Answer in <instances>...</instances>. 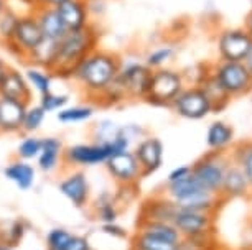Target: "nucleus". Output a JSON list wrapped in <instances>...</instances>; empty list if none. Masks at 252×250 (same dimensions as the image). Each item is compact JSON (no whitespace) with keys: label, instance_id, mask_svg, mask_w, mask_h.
Returning a JSON list of instances; mask_svg holds the SVG:
<instances>
[{"label":"nucleus","instance_id":"f257e3e1","mask_svg":"<svg viewBox=\"0 0 252 250\" xmlns=\"http://www.w3.org/2000/svg\"><path fill=\"white\" fill-rule=\"evenodd\" d=\"M121 59L107 51L94 50L83 58L69 73V79L86 92L89 97H99L102 91L119 74Z\"/></svg>","mask_w":252,"mask_h":250},{"label":"nucleus","instance_id":"f03ea898","mask_svg":"<svg viewBox=\"0 0 252 250\" xmlns=\"http://www.w3.org/2000/svg\"><path fill=\"white\" fill-rule=\"evenodd\" d=\"M97 43V31L89 25L83 30L68 31L58 41L56 50V61L51 73H56L58 76H68L73 68L83 58L96 50Z\"/></svg>","mask_w":252,"mask_h":250},{"label":"nucleus","instance_id":"7ed1b4c3","mask_svg":"<svg viewBox=\"0 0 252 250\" xmlns=\"http://www.w3.org/2000/svg\"><path fill=\"white\" fill-rule=\"evenodd\" d=\"M227 165L229 157L226 152H209L191 165V174L201 188L220 194Z\"/></svg>","mask_w":252,"mask_h":250},{"label":"nucleus","instance_id":"20e7f679","mask_svg":"<svg viewBox=\"0 0 252 250\" xmlns=\"http://www.w3.org/2000/svg\"><path fill=\"white\" fill-rule=\"evenodd\" d=\"M183 89L185 78L182 73L166 68L154 69L145 101L154 106H172V102Z\"/></svg>","mask_w":252,"mask_h":250},{"label":"nucleus","instance_id":"39448f33","mask_svg":"<svg viewBox=\"0 0 252 250\" xmlns=\"http://www.w3.org/2000/svg\"><path fill=\"white\" fill-rule=\"evenodd\" d=\"M116 153H121L116 141H93V143H76L64 148L63 160L71 167H97L106 165V162Z\"/></svg>","mask_w":252,"mask_h":250},{"label":"nucleus","instance_id":"423d86ee","mask_svg":"<svg viewBox=\"0 0 252 250\" xmlns=\"http://www.w3.org/2000/svg\"><path fill=\"white\" fill-rule=\"evenodd\" d=\"M213 74L229 97L244 96V94L252 91V74L244 66V63L221 61L216 64Z\"/></svg>","mask_w":252,"mask_h":250},{"label":"nucleus","instance_id":"0eeeda50","mask_svg":"<svg viewBox=\"0 0 252 250\" xmlns=\"http://www.w3.org/2000/svg\"><path fill=\"white\" fill-rule=\"evenodd\" d=\"M43 38L45 36L33 12L25 13V15H18L17 27L13 31L12 41L8 43V48L18 56L28 58L33 53V50L43 41Z\"/></svg>","mask_w":252,"mask_h":250},{"label":"nucleus","instance_id":"6e6552de","mask_svg":"<svg viewBox=\"0 0 252 250\" xmlns=\"http://www.w3.org/2000/svg\"><path fill=\"white\" fill-rule=\"evenodd\" d=\"M172 109L177 112L180 117L189 120H199L204 119L208 114L213 112V106L203 92L199 86L185 87L182 92L178 94L177 99L172 102Z\"/></svg>","mask_w":252,"mask_h":250},{"label":"nucleus","instance_id":"1a4fd4ad","mask_svg":"<svg viewBox=\"0 0 252 250\" xmlns=\"http://www.w3.org/2000/svg\"><path fill=\"white\" fill-rule=\"evenodd\" d=\"M215 214L178 209L172 221L183 239H206L213 234Z\"/></svg>","mask_w":252,"mask_h":250},{"label":"nucleus","instance_id":"9d476101","mask_svg":"<svg viewBox=\"0 0 252 250\" xmlns=\"http://www.w3.org/2000/svg\"><path fill=\"white\" fill-rule=\"evenodd\" d=\"M252 50V36L241 28H229L220 33L218 51L221 61H236L242 63Z\"/></svg>","mask_w":252,"mask_h":250},{"label":"nucleus","instance_id":"9b49d317","mask_svg":"<svg viewBox=\"0 0 252 250\" xmlns=\"http://www.w3.org/2000/svg\"><path fill=\"white\" fill-rule=\"evenodd\" d=\"M152 73L154 69H150L147 64L137 63V61L121 63L119 78L122 79L124 86L127 89L129 99H145L150 87Z\"/></svg>","mask_w":252,"mask_h":250},{"label":"nucleus","instance_id":"f8f14e48","mask_svg":"<svg viewBox=\"0 0 252 250\" xmlns=\"http://www.w3.org/2000/svg\"><path fill=\"white\" fill-rule=\"evenodd\" d=\"M106 169L111 174V178L119 186H134L137 181H140L142 168L137 162L134 152H122L116 153L106 162Z\"/></svg>","mask_w":252,"mask_h":250},{"label":"nucleus","instance_id":"ddd939ff","mask_svg":"<svg viewBox=\"0 0 252 250\" xmlns=\"http://www.w3.org/2000/svg\"><path fill=\"white\" fill-rule=\"evenodd\" d=\"M58 190L74 207H84L91 199V185L83 171H71L58 183Z\"/></svg>","mask_w":252,"mask_h":250},{"label":"nucleus","instance_id":"4468645a","mask_svg":"<svg viewBox=\"0 0 252 250\" xmlns=\"http://www.w3.org/2000/svg\"><path fill=\"white\" fill-rule=\"evenodd\" d=\"M134 155L142 168V176L155 173L163 163V143L157 137H145L137 141Z\"/></svg>","mask_w":252,"mask_h":250},{"label":"nucleus","instance_id":"2eb2a0df","mask_svg":"<svg viewBox=\"0 0 252 250\" xmlns=\"http://www.w3.org/2000/svg\"><path fill=\"white\" fill-rule=\"evenodd\" d=\"M30 104L13 99L0 97V134H17L22 132L23 117Z\"/></svg>","mask_w":252,"mask_h":250},{"label":"nucleus","instance_id":"dca6fc26","mask_svg":"<svg viewBox=\"0 0 252 250\" xmlns=\"http://www.w3.org/2000/svg\"><path fill=\"white\" fill-rule=\"evenodd\" d=\"M178 209L180 207L177 202L170 199L166 194L152 196L142 204L139 221H165V222H172Z\"/></svg>","mask_w":252,"mask_h":250},{"label":"nucleus","instance_id":"f3484780","mask_svg":"<svg viewBox=\"0 0 252 250\" xmlns=\"http://www.w3.org/2000/svg\"><path fill=\"white\" fill-rule=\"evenodd\" d=\"M56 10H58L68 31L83 30V28L91 25L86 0H66L64 3L56 7Z\"/></svg>","mask_w":252,"mask_h":250},{"label":"nucleus","instance_id":"a211bd4d","mask_svg":"<svg viewBox=\"0 0 252 250\" xmlns=\"http://www.w3.org/2000/svg\"><path fill=\"white\" fill-rule=\"evenodd\" d=\"M33 15H35L45 38L60 41L66 33H68L58 10H56L55 7L38 5V7H35V10H33Z\"/></svg>","mask_w":252,"mask_h":250},{"label":"nucleus","instance_id":"6ab92c4d","mask_svg":"<svg viewBox=\"0 0 252 250\" xmlns=\"http://www.w3.org/2000/svg\"><path fill=\"white\" fill-rule=\"evenodd\" d=\"M0 97L13 99V101H22L30 104L32 99V87L28 84L25 74H22L18 69H8L5 78L0 83Z\"/></svg>","mask_w":252,"mask_h":250},{"label":"nucleus","instance_id":"aec40b11","mask_svg":"<svg viewBox=\"0 0 252 250\" xmlns=\"http://www.w3.org/2000/svg\"><path fill=\"white\" fill-rule=\"evenodd\" d=\"M249 191H251V186H249V181H247L244 171H242L237 165L231 163V160H229V165H227V169L224 174V181H222L221 193H220L222 201L244 197L249 194Z\"/></svg>","mask_w":252,"mask_h":250},{"label":"nucleus","instance_id":"412c9836","mask_svg":"<svg viewBox=\"0 0 252 250\" xmlns=\"http://www.w3.org/2000/svg\"><path fill=\"white\" fill-rule=\"evenodd\" d=\"M3 176L20 191H28L36 181V169L30 162H23V160L17 158L3 168Z\"/></svg>","mask_w":252,"mask_h":250},{"label":"nucleus","instance_id":"4be33fe9","mask_svg":"<svg viewBox=\"0 0 252 250\" xmlns=\"http://www.w3.org/2000/svg\"><path fill=\"white\" fill-rule=\"evenodd\" d=\"M63 152H64V145L60 139H56V137L43 139L40 155H38V158H36L38 168L45 173L55 171V169L60 167V162H61V158H63Z\"/></svg>","mask_w":252,"mask_h":250},{"label":"nucleus","instance_id":"5701e85b","mask_svg":"<svg viewBox=\"0 0 252 250\" xmlns=\"http://www.w3.org/2000/svg\"><path fill=\"white\" fill-rule=\"evenodd\" d=\"M220 202H222V197L216 193L206 191L204 188H199L198 191H194L191 196H188L187 199L178 202L180 209L194 211V212H208V214H215Z\"/></svg>","mask_w":252,"mask_h":250},{"label":"nucleus","instance_id":"b1692460","mask_svg":"<svg viewBox=\"0 0 252 250\" xmlns=\"http://www.w3.org/2000/svg\"><path fill=\"white\" fill-rule=\"evenodd\" d=\"M234 141V129L222 120L213 122L206 130V145L211 152H226Z\"/></svg>","mask_w":252,"mask_h":250},{"label":"nucleus","instance_id":"393cba45","mask_svg":"<svg viewBox=\"0 0 252 250\" xmlns=\"http://www.w3.org/2000/svg\"><path fill=\"white\" fill-rule=\"evenodd\" d=\"M139 232L154 235L157 239L172 244H180L183 239L177 227L172 222H165V221H139Z\"/></svg>","mask_w":252,"mask_h":250},{"label":"nucleus","instance_id":"a878e982","mask_svg":"<svg viewBox=\"0 0 252 250\" xmlns=\"http://www.w3.org/2000/svg\"><path fill=\"white\" fill-rule=\"evenodd\" d=\"M56 50H58V41L43 38V41L33 50V53L27 59L38 68H43L51 73L56 61Z\"/></svg>","mask_w":252,"mask_h":250},{"label":"nucleus","instance_id":"bb28decb","mask_svg":"<svg viewBox=\"0 0 252 250\" xmlns=\"http://www.w3.org/2000/svg\"><path fill=\"white\" fill-rule=\"evenodd\" d=\"M199 87L203 89V92L206 94V97L209 99V102H211V106H213V111L224 109L231 99L226 94L224 89L221 87V84L218 83V79L213 73L203 76L201 83H199Z\"/></svg>","mask_w":252,"mask_h":250},{"label":"nucleus","instance_id":"cd10ccee","mask_svg":"<svg viewBox=\"0 0 252 250\" xmlns=\"http://www.w3.org/2000/svg\"><path fill=\"white\" fill-rule=\"evenodd\" d=\"M231 163L237 165L244 171L252 191V141H241L232 147L231 153L227 155Z\"/></svg>","mask_w":252,"mask_h":250},{"label":"nucleus","instance_id":"c85d7f7f","mask_svg":"<svg viewBox=\"0 0 252 250\" xmlns=\"http://www.w3.org/2000/svg\"><path fill=\"white\" fill-rule=\"evenodd\" d=\"M94 214H96V219L101 221L102 224L117 222V218H119L117 201L114 199V196L111 193L104 191L99 194V197L96 199V204H94Z\"/></svg>","mask_w":252,"mask_h":250},{"label":"nucleus","instance_id":"c756f323","mask_svg":"<svg viewBox=\"0 0 252 250\" xmlns=\"http://www.w3.org/2000/svg\"><path fill=\"white\" fill-rule=\"evenodd\" d=\"M199 183L194 180L193 174L189 176L183 178V180H178V181H173V183H166L165 185V194L170 197L172 201L182 202L183 199H187L188 196H191L194 191L199 190Z\"/></svg>","mask_w":252,"mask_h":250},{"label":"nucleus","instance_id":"7c9ffc66","mask_svg":"<svg viewBox=\"0 0 252 250\" xmlns=\"http://www.w3.org/2000/svg\"><path fill=\"white\" fill-rule=\"evenodd\" d=\"M94 115V107L89 104H81V106H66L64 109L56 112V119L64 125L71 124H81V122H88Z\"/></svg>","mask_w":252,"mask_h":250},{"label":"nucleus","instance_id":"2f4dec72","mask_svg":"<svg viewBox=\"0 0 252 250\" xmlns=\"http://www.w3.org/2000/svg\"><path fill=\"white\" fill-rule=\"evenodd\" d=\"M130 250H180V244L166 242V240L137 230V234L132 239Z\"/></svg>","mask_w":252,"mask_h":250},{"label":"nucleus","instance_id":"473e14b6","mask_svg":"<svg viewBox=\"0 0 252 250\" xmlns=\"http://www.w3.org/2000/svg\"><path fill=\"white\" fill-rule=\"evenodd\" d=\"M25 78L30 87L33 91H36L40 96L51 91V86H53V76H51L50 71H46L43 68H38V66H33V68H28L25 71Z\"/></svg>","mask_w":252,"mask_h":250},{"label":"nucleus","instance_id":"72a5a7b5","mask_svg":"<svg viewBox=\"0 0 252 250\" xmlns=\"http://www.w3.org/2000/svg\"><path fill=\"white\" fill-rule=\"evenodd\" d=\"M27 232V227L23 221H2L0 222V242L8 245V247H15L22 242L23 235Z\"/></svg>","mask_w":252,"mask_h":250},{"label":"nucleus","instance_id":"f704fd0d","mask_svg":"<svg viewBox=\"0 0 252 250\" xmlns=\"http://www.w3.org/2000/svg\"><path fill=\"white\" fill-rule=\"evenodd\" d=\"M41 141H43V139H40V137H36V135L23 137V140L17 147L18 160H23V162L36 160L38 155H40V150H41Z\"/></svg>","mask_w":252,"mask_h":250},{"label":"nucleus","instance_id":"c9c22d12","mask_svg":"<svg viewBox=\"0 0 252 250\" xmlns=\"http://www.w3.org/2000/svg\"><path fill=\"white\" fill-rule=\"evenodd\" d=\"M121 127L122 125H117L116 122L104 119V120L96 122V124L93 125L91 135H93L94 141H99V143H104V141H112L119 134H121Z\"/></svg>","mask_w":252,"mask_h":250},{"label":"nucleus","instance_id":"e433bc0d","mask_svg":"<svg viewBox=\"0 0 252 250\" xmlns=\"http://www.w3.org/2000/svg\"><path fill=\"white\" fill-rule=\"evenodd\" d=\"M45 117H46V112L41 109L40 106H28L25 117H23L22 132H25V134H35V132L43 125Z\"/></svg>","mask_w":252,"mask_h":250},{"label":"nucleus","instance_id":"4c0bfd02","mask_svg":"<svg viewBox=\"0 0 252 250\" xmlns=\"http://www.w3.org/2000/svg\"><path fill=\"white\" fill-rule=\"evenodd\" d=\"M68 102H69L68 94H56L53 91H50L43 94V96H40V104L38 106L48 114V112H58L61 109H64L68 106Z\"/></svg>","mask_w":252,"mask_h":250},{"label":"nucleus","instance_id":"58836bf2","mask_svg":"<svg viewBox=\"0 0 252 250\" xmlns=\"http://www.w3.org/2000/svg\"><path fill=\"white\" fill-rule=\"evenodd\" d=\"M18 15L10 8H7L5 12L0 15V41L8 45L12 41L13 31H15Z\"/></svg>","mask_w":252,"mask_h":250},{"label":"nucleus","instance_id":"ea45409f","mask_svg":"<svg viewBox=\"0 0 252 250\" xmlns=\"http://www.w3.org/2000/svg\"><path fill=\"white\" fill-rule=\"evenodd\" d=\"M175 51L172 46H160L154 51H150L147 55V59H145V64L149 66L150 69H160L163 68L165 63H168L170 59L173 58Z\"/></svg>","mask_w":252,"mask_h":250},{"label":"nucleus","instance_id":"a19ab883","mask_svg":"<svg viewBox=\"0 0 252 250\" xmlns=\"http://www.w3.org/2000/svg\"><path fill=\"white\" fill-rule=\"evenodd\" d=\"M60 250H93L89 239L79 234H69V237L66 239V242L63 244V247Z\"/></svg>","mask_w":252,"mask_h":250},{"label":"nucleus","instance_id":"79ce46f5","mask_svg":"<svg viewBox=\"0 0 252 250\" xmlns=\"http://www.w3.org/2000/svg\"><path fill=\"white\" fill-rule=\"evenodd\" d=\"M101 230L109 237H114V239H126L127 237V230L119 225L117 222H111V224H102Z\"/></svg>","mask_w":252,"mask_h":250},{"label":"nucleus","instance_id":"37998d69","mask_svg":"<svg viewBox=\"0 0 252 250\" xmlns=\"http://www.w3.org/2000/svg\"><path fill=\"white\" fill-rule=\"evenodd\" d=\"M189 174H191V167H188V165L177 167V168H173L172 171L168 173V176H166V183H173V181L183 180V178L189 176Z\"/></svg>","mask_w":252,"mask_h":250},{"label":"nucleus","instance_id":"c03bdc74","mask_svg":"<svg viewBox=\"0 0 252 250\" xmlns=\"http://www.w3.org/2000/svg\"><path fill=\"white\" fill-rule=\"evenodd\" d=\"M66 0H38V5H43V7H58L61 3H64ZM36 5V7H38Z\"/></svg>","mask_w":252,"mask_h":250},{"label":"nucleus","instance_id":"a18cd8bd","mask_svg":"<svg viewBox=\"0 0 252 250\" xmlns=\"http://www.w3.org/2000/svg\"><path fill=\"white\" fill-rule=\"evenodd\" d=\"M8 69H10V68H8V64L2 58H0V83H2L3 78H5V74H7Z\"/></svg>","mask_w":252,"mask_h":250},{"label":"nucleus","instance_id":"49530a36","mask_svg":"<svg viewBox=\"0 0 252 250\" xmlns=\"http://www.w3.org/2000/svg\"><path fill=\"white\" fill-rule=\"evenodd\" d=\"M242 63H244V66H246L247 69H249V73L252 74V50H251V53L247 55V58L242 61Z\"/></svg>","mask_w":252,"mask_h":250},{"label":"nucleus","instance_id":"de8ad7c7","mask_svg":"<svg viewBox=\"0 0 252 250\" xmlns=\"http://www.w3.org/2000/svg\"><path fill=\"white\" fill-rule=\"evenodd\" d=\"M246 31L252 36V10H251L249 15H247V20H246Z\"/></svg>","mask_w":252,"mask_h":250},{"label":"nucleus","instance_id":"09e8293b","mask_svg":"<svg viewBox=\"0 0 252 250\" xmlns=\"http://www.w3.org/2000/svg\"><path fill=\"white\" fill-rule=\"evenodd\" d=\"M7 0H0V15H2V13L3 12H5L7 10Z\"/></svg>","mask_w":252,"mask_h":250},{"label":"nucleus","instance_id":"8fccbe9b","mask_svg":"<svg viewBox=\"0 0 252 250\" xmlns=\"http://www.w3.org/2000/svg\"><path fill=\"white\" fill-rule=\"evenodd\" d=\"M0 250H13V249H12V247H8V245H5V244L0 242Z\"/></svg>","mask_w":252,"mask_h":250}]
</instances>
